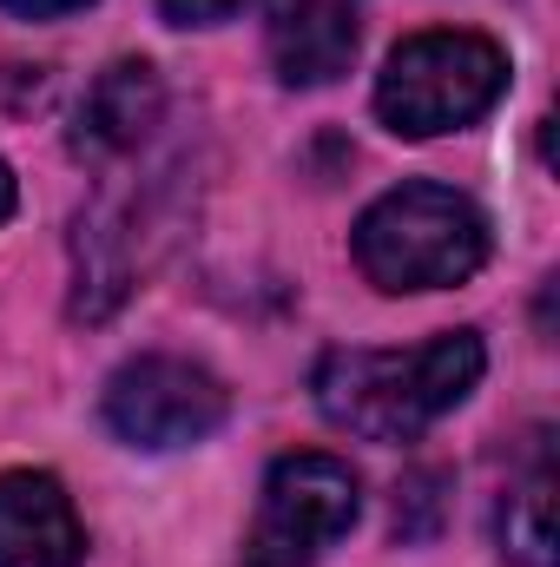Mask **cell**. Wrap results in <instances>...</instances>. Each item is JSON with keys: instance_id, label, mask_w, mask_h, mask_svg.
<instances>
[{"instance_id": "6da1fadb", "label": "cell", "mask_w": 560, "mask_h": 567, "mask_svg": "<svg viewBox=\"0 0 560 567\" xmlns=\"http://www.w3.org/2000/svg\"><path fill=\"white\" fill-rule=\"evenodd\" d=\"M488 370L475 330H448L422 350H330L317 363V410L363 442H409L448 416Z\"/></svg>"}, {"instance_id": "7a4b0ae2", "label": "cell", "mask_w": 560, "mask_h": 567, "mask_svg": "<svg viewBox=\"0 0 560 567\" xmlns=\"http://www.w3.org/2000/svg\"><path fill=\"white\" fill-rule=\"evenodd\" d=\"M356 265L376 290H448L488 265V218L448 185H396L356 218Z\"/></svg>"}, {"instance_id": "3957f363", "label": "cell", "mask_w": 560, "mask_h": 567, "mask_svg": "<svg viewBox=\"0 0 560 567\" xmlns=\"http://www.w3.org/2000/svg\"><path fill=\"white\" fill-rule=\"evenodd\" d=\"M508 86V53L481 33H416L376 80V113L403 140H435L481 120Z\"/></svg>"}, {"instance_id": "277c9868", "label": "cell", "mask_w": 560, "mask_h": 567, "mask_svg": "<svg viewBox=\"0 0 560 567\" xmlns=\"http://www.w3.org/2000/svg\"><path fill=\"white\" fill-rule=\"evenodd\" d=\"M356 522V475L336 455H283L265 475L258 522L245 535V567H317Z\"/></svg>"}, {"instance_id": "5b68a950", "label": "cell", "mask_w": 560, "mask_h": 567, "mask_svg": "<svg viewBox=\"0 0 560 567\" xmlns=\"http://www.w3.org/2000/svg\"><path fill=\"white\" fill-rule=\"evenodd\" d=\"M225 383L185 357H139L106 383V423L133 449H191L225 423Z\"/></svg>"}, {"instance_id": "8992f818", "label": "cell", "mask_w": 560, "mask_h": 567, "mask_svg": "<svg viewBox=\"0 0 560 567\" xmlns=\"http://www.w3.org/2000/svg\"><path fill=\"white\" fill-rule=\"evenodd\" d=\"M86 535L66 488L40 468L0 475V567H80Z\"/></svg>"}, {"instance_id": "52a82bcc", "label": "cell", "mask_w": 560, "mask_h": 567, "mask_svg": "<svg viewBox=\"0 0 560 567\" xmlns=\"http://www.w3.org/2000/svg\"><path fill=\"white\" fill-rule=\"evenodd\" d=\"M363 40V0H283L271 20V60L290 86H330Z\"/></svg>"}, {"instance_id": "ba28073f", "label": "cell", "mask_w": 560, "mask_h": 567, "mask_svg": "<svg viewBox=\"0 0 560 567\" xmlns=\"http://www.w3.org/2000/svg\"><path fill=\"white\" fill-rule=\"evenodd\" d=\"M158 120H165V86H158V73H152L145 60H120V66H106V73L86 86L73 145L93 152V158H120V152H139Z\"/></svg>"}, {"instance_id": "9c48e42d", "label": "cell", "mask_w": 560, "mask_h": 567, "mask_svg": "<svg viewBox=\"0 0 560 567\" xmlns=\"http://www.w3.org/2000/svg\"><path fill=\"white\" fill-rule=\"evenodd\" d=\"M501 548L521 567H554V468H548V455L528 468V482L508 488V502H501Z\"/></svg>"}, {"instance_id": "30bf717a", "label": "cell", "mask_w": 560, "mask_h": 567, "mask_svg": "<svg viewBox=\"0 0 560 567\" xmlns=\"http://www.w3.org/2000/svg\"><path fill=\"white\" fill-rule=\"evenodd\" d=\"M448 515V475L442 468H416L403 488H396V535L403 542H428Z\"/></svg>"}, {"instance_id": "8fae6325", "label": "cell", "mask_w": 560, "mask_h": 567, "mask_svg": "<svg viewBox=\"0 0 560 567\" xmlns=\"http://www.w3.org/2000/svg\"><path fill=\"white\" fill-rule=\"evenodd\" d=\"M165 7V20H178V27H218V20H231V13H245V7H258V0H158Z\"/></svg>"}, {"instance_id": "7c38bea8", "label": "cell", "mask_w": 560, "mask_h": 567, "mask_svg": "<svg viewBox=\"0 0 560 567\" xmlns=\"http://www.w3.org/2000/svg\"><path fill=\"white\" fill-rule=\"evenodd\" d=\"M0 7H13V13H27V20H53V13L86 7V0H0Z\"/></svg>"}, {"instance_id": "4fadbf2b", "label": "cell", "mask_w": 560, "mask_h": 567, "mask_svg": "<svg viewBox=\"0 0 560 567\" xmlns=\"http://www.w3.org/2000/svg\"><path fill=\"white\" fill-rule=\"evenodd\" d=\"M13 218V172H7V158H0V225Z\"/></svg>"}]
</instances>
